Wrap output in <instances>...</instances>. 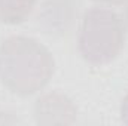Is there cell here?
I'll use <instances>...</instances> for the list:
<instances>
[{"label": "cell", "instance_id": "obj_3", "mask_svg": "<svg viewBox=\"0 0 128 126\" xmlns=\"http://www.w3.org/2000/svg\"><path fill=\"white\" fill-rule=\"evenodd\" d=\"M78 110L70 98L60 92H49L37 98L34 104L36 122L42 125L64 123L70 125L76 120Z\"/></svg>", "mask_w": 128, "mask_h": 126}, {"label": "cell", "instance_id": "obj_6", "mask_svg": "<svg viewBox=\"0 0 128 126\" xmlns=\"http://www.w3.org/2000/svg\"><path fill=\"white\" fill-rule=\"evenodd\" d=\"M92 1L103 3V4H113V6H116V4H122L125 0H92Z\"/></svg>", "mask_w": 128, "mask_h": 126}, {"label": "cell", "instance_id": "obj_1", "mask_svg": "<svg viewBox=\"0 0 128 126\" xmlns=\"http://www.w3.org/2000/svg\"><path fill=\"white\" fill-rule=\"evenodd\" d=\"M52 54L33 37L10 36L0 45V80L12 94L28 96L42 91L54 76Z\"/></svg>", "mask_w": 128, "mask_h": 126}, {"label": "cell", "instance_id": "obj_7", "mask_svg": "<svg viewBox=\"0 0 128 126\" xmlns=\"http://www.w3.org/2000/svg\"><path fill=\"white\" fill-rule=\"evenodd\" d=\"M127 1V6H125V21H127V25H128V0H125Z\"/></svg>", "mask_w": 128, "mask_h": 126}, {"label": "cell", "instance_id": "obj_5", "mask_svg": "<svg viewBox=\"0 0 128 126\" xmlns=\"http://www.w3.org/2000/svg\"><path fill=\"white\" fill-rule=\"evenodd\" d=\"M121 119L125 125H128V95L122 99L121 104Z\"/></svg>", "mask_w": 128, "mask_h": 126}, {"label": "cell", "instance_id": "obj_2", "mask_svg": "<svg viewBox=\"0 0 128 126\" xmlns=\"http://www.w3.org/2000/svg\"><path fill=\"white\" fill-rule=\"evenodd\" d=\"M125 36V22L115 10L100 6L91 7L85 12L79 27V54L90 64H109L121 54Z\"/></svg>", "mask_w": 128, "mask_h": 126}, {"label": "cell", "instance_id": "obj_4", "mask_svg": "<svg viewBox=\"0 0 128 126\" xmlns=\"http://www.w3.org/2000/svg\"><path fill=\"white\" fill-rule=\"evenodd\" d=\"M36 6V0H0V21L4 24L24 22Z\"/></svg>", "mask_w": 128, "mask_h": 126}]
</instances>
